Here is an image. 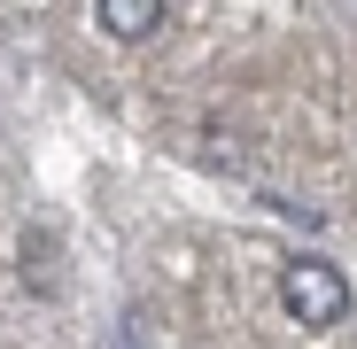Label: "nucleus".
<instances>
[{
  "mask_svg": "<svg viewBox=\"0 0 357 349\" xmlns=\"http://www.w3.org/2000/svg\"><path fill=\"white\" fill-rule=\"evenodd\" d=\"M93 24L109 39H148V31H163V0H101Z\"/></svg>",
  "mask_w": 357,
  "mask_h": 349,
  "instance_id": "nucleus-2",
  "label": "nucleus"
},
{
  "mask_svg": "<svg viewBox=\"0 0 357 349\" xmlns=\"http://www.w3.org/2000/svg\"><path fill=\"white\" fill-rule=\"evenodd\" d=\"M280 303H287V318L295 326H342L349 318V279L326 264V256H295L287 272H280Z\"/></svg>",
  "mask_w": 357,
  "mask_h": 349,
  "instance_id": "nucleus-1",
  "label": "nucleus"
}]
</instances>
